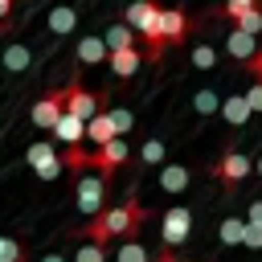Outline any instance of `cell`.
I'll list each match as a JSON object with an SVG mask.
<instances>
[{"instance_id":"cell-38","label":"cell","mask_w":262,"mask_h":262,"mask_svg":"<svg viewBox=\"0 0 262 262\" xmlns=\"http://www.w3.org/2000/svg\"><path fill=\"white\" fill-rule=\"evenodd\" d=\"M254 172H258V176H262V156H258V164H254Z\"/></svg>"},{"instance_id":"cell-31","label":"cell","mask_w":262,"mask_h":262,"mask_svg":"<svg viewBox=\"0 0 262 262\" xmlns=\"http://www.w3.org/2000/svg\"><path fill=\"white\" fill-rule=\"evenodd\" d=\"M246 225H262V196L250 201V217H246Z\"/></svg>"},{"instance_id":"cell-25","label":"cell","mask_w":262,"mask_h":262,"mask_svg":"<svg viewBox=\"0 0 262 262\" xmlns=\"http://www.w3.org/2000/svg\"><path fill=\"white\" fill-rule=\"evenodd\" d=\"M192 66H196V70H213V66H217V49L201 41V45L192 49Z\"/></svg>"},{"instance_id":"cell-30","label":"cell","mask_w":262,"mask_h":262,"mask_svg":"<svg viewBox=\"0 0 262 262\" xmlns=\"http://www.w3.org/2000/svg\"><path fill=\"white\" fill-rule=\"evenodd\" d=\"M246 102H250V115H254V111H262V82H254V86L246 90Z\"/></svg>"},{"instance_id":"cell-10","label":"cell","mask_w":262,"mask_h":262,"mask_svg":"<svg viewBox=\"0 0 262 262\" xmlns=\"http://www.w3.org/2000/svg\"><path fill=\"white\" fill-rule=\"evenodd\" d=\"M53 139L66 143V151H70V147H82V139H86V123L74 119V115H61V119L53 123Z\"/></svg>"},{"instance_id":"cell-2","label":"cell","mask_w":262,"mask_h":262,"mask_svg":"<svg viewBox=\"0 0 262 262\" xmlns=\"http://www.w3.org/2000/svg\"><path fill=\"white\" fill-rule=\"evenodd\" d=\"M184 37H188V12H180V8H160V25H156V41L147 45V57L160 61L164 49H168V45H180Z\"/></svg>"},{"instance_id":"cell-4","label":"cell","mask_w":262,"mask_h":262,"mask_svg":"<svg viewBox=\"0 0 262 262\" xmlns=\"http://www.w3.org/2000/svg\"><path fill=\"white\" fill-rule=\"evenodd\" d=\"M188 229H192V209H188V205L164 209V217H160V246H164V250H176V246L188 237Z\"/></svg>"},{"instance_id":"cell-24","label":"cell","mask_w":262,"mask_h":262,"mask_svg":"<svg viewBox=\"0 0 262 262\" xmlns=\"http://www.w3.org/2000/svg\"><path fill=\"white\" fill-rule=\"evenodd\" d=\"M192 106H196V115H213V111H221L217 90H196V94H192Z\"/></svg>"},{"instance_id":"cell-16","label":"cell","mask_w":262,"mask_h":262,"mask_svg":"<svg viewBox=\"0 0 262 262\" xmlns=\"http://www.w3.org/2000/svg\"><path fill=\"white\" fill-rule=\"evenodd\" d=\"M221 119H225L229 127H246V119H250V102H246V94H229V98L221 102Z\"/></svg>"},{"instance_id":"cell-19","label":"cell","mask_w":262,"mask_h":262,"mask_svg":"<svg viewBox=\"0 0 262 262\" xmlns=\"http://www.w3.org/2000/svg\"><path fill=\"white\" fill-rule=\"evenodd\" d=\"M74 25H78V12L74 8H53L49 12V33H57V37H66V33H74Z\"/></svg>"},{"instance_id":"cell-9","label":"cell","mask_w":262,"mask_h":262,"mask_svg":"<svg viewBox=\"0 0 262 262\" xmlns=\"http://www.w3.org/2000/svg\"><path fill=\"white\" fill-rule=\"evenodd\" d=\"M25 160L33 164V172H37L41 180H57V176H61V156H57V147H53V143H45V139L29 143Z\"/></svg>"},{"instance_id":"cell-21","label":"cell","mask_w":262,"mask_h":262,"mask_svg":"<svg viewBox=\"0 0 262 262\" xmlns=\"http://www.w3.org/2000/svg\"><path fill=\"white\" fill-rule=\"evenodd\" d=\"M233 29H237V33H250V37H258V33H262V4L246 8V12L233 20Z\"/></svg>"},{"instance_id":"cell-3","label":"cell","mask_w":262,"mask_h":262,"mask_svg":"<svg viewBox=\"0 0 262 262\" xmlns=\"http://www.w3.org/2000/svg\"><path fill=\"white\" fill-rule=\"evenodd\" d=\"M66 86H70L66 115H74V119H82V123H90L94 115H102V111H106V102H111V90H86L78 78H70Z\"/></svg>"},{"instance_id":"cell-26","label":"cell","mask_w":262,"mask_h":262,"mask_svg":"<svg viewBox=\"0 0 262 262\" xmlns=\"http://www.w3.org/2000/svg\"><path fill=\"white\" fill-rule=\"evenodd\" d=\"M139 160H143V164H164V139H147V143L139 147Z\"/></svg>"},{"instance_id":"cell-11","label":"cell","mask_w":262,"mask_h":262,"mask_svg":"<svg viewBox=\"0 0 262 262\" xmlns=\"http://www.w3.org/2000/svg\"><path fill=\"white\" fill-rule=\"evenodd\" d=\"M225 53L233 57V61H254V53H258V37H250V33H237V29H229V37H225Z\"/></svg>"},{"instance_id":"cell-12","label":"cell","mask_w":262,"mask_h":262,"mask_svg":"<svg viewBox=\"0 0 262 262\" xmlns=\"http://www.w3.org/2000/svg\"><path fill=\"white\" fill-rule=\"evenodd\" d=\"M188 184H192V172H188V164H164V168H160V188H164V192L180 196Z\"/></svg>"},{"instance_id":"cell-7","label":"cell","mask_w":262,"mask_h":262,"mask_svg":"<svg viewBox=\"0 0 262 262\" xmlns=\"http://www.w3.org/2000/svg\"><path fill=\"white\" fill-rule=\"evenodd\" d=\"M135 37H143L147 45L156 41V25H160V0H131L127 20H123Z\"/></svg>"},{"instance_id":"cell-27","label":"cell","mask_w":262,"mask_h":262,"mask_svg":"<svg viewBox=\"0 0 262 262\" xmlns=\"http://www.w3.org/2000/svg\"><path fill=\"white\" fill-rule=\"evenodd\" d=\"M74 262H106V250H102V246H94V242H82V246H78V254H74Z\"/></svg>"},{"instance_id":"cell-35","label":"cell","mask_w":262,"mask_h":262,"mask_svg":"<svg viewBox=\"0 0 262 262\" xmlns=\"http://www.w3.org/2000/svg\"><path fill=\"white\" fill-rule=\"evenodd\" d=\"M229 4H237V8H254L258 0H229Z\"/></svg>"},{"instance_id":"cell-37","label":"cell","mask_w":262,"mask_h":262,"mask_svg":"<svg viewBox=\"0 0 262 262\" xmlns=\"http://www.w3.org/2000/svg\"><path fill=\"white\" fill-rule=\"evenodd\" d=\"M12 29H16V20H4V25H0V33H12Z\"/></svg>"},{"instance_id":"cell-32","label":"cell","mask_w":262,"mask_h":262,"mask_svg":"<svg viewBox=\"0 0 262 262\" xmlns=\"http://www.w3.org/2000/svg\"><path fill=\"white\" fill-rule=\"evenodd\" d=\"M246 70H250V74H254V82H262V49H258V53H254V61H250V66H246Z\"/></svg>"},{"instance_id":"cell-33","label":"cell","mask_w":262,"mask_h":262,"mask_svg":"<svg viewBox=\"0 0 262 262\" xmlns=\"http://www.w3.org/2000/svg\"><path fill=\"white\" fill-rule=\"evenodd\" d=\"M12 8H16V0H0V25L12 20Z\"/></svg>"},{"instance_id":"cell-20","label":"cell","mask_w":262,"mask_h":262,"mask_svg":"<svg viewBox=\"0 0 262 262\" xmlns=\"http://www.w3.org/2000/svg\"><path fill=\"white\" fill-rule=\"evenodd\" d=\"M217 233H221L225 246H242V242H246V221H242V217H225V221L217 225Z\"/></svg>"},{"instance_id":"cell-28","label":"cell","mask_w":262,"mask_h":262,"mask_svg":"<svg viewBox=\"0 0 262 262\" xmlns=\"http://www.w3.org/2000/svg\"><path fill=\"white\" fill-rule=\"evenodd\" d=\"M0 262H25V254L12 237H0Z\"/></svg>"},{"instance_id":"cell-23","label":"cell","mask_w":262,"mask_h":262,"mask_svg":"<svg viewBox=\"0 0 262 262\" xmlns=\"http://www.w3.org/2000/svg\"><path fill=\"white\" fill-rule=\"evenodd\" d=\"M115 262H151V254L131 237V242H123V246H119V258H115Z\"/></svg>"},{"instance_id":"cell-13","label":"cell","mask_w":262,"mask_h":262,"mask_svg":"<svg viewBox=\"0 0 262 262\" xmlns=\"http://www.w3.org/2000/svg\"><path fill=\"white\" fill-rule=\"evenodd\" d=\"M106 57H111V49H106L102 33H90V37L78 41V61H82V66H102Z\"/></svg>"},{"instance_id":"cell-6","label":"cell","mask_w":262,"mask_h":262,"mask_svg":"<svg viewBox=\"0 0 262 262\" xmlns=\"http://www.w3.org/2000/svg\"><path fill=\"white\" fill-rule=\"evenodd\" d=\"M74 196H78V209H82L86 217H98L102 205H106V180H102L98 172H82L78 184H74Z\"/></svg>"},{"instance_id":"cell-8","label":"cell","mask_w":262,"mask_h":262,"mask_svg":"<svg viewBox=\"0 0 262 262\" xmlns=\"http://www.w3.org/2000/svg\"><path fill=\"white\" fill-rule=\"evenodd\" d=\"M250 172H254V164H250V160H246L237 147H225V151H221V160L213 164V176H217L225 188H237V184H242Z\"/></svg>"},{"instance_id":"cell-14","label":"cell","mask_w":262,"mask_h":262,"mask_svg":"<svg viewBox=\"0 0 262 262\" xmlns=\"http://www.w3.org/2000/svg\"><path fill=\"white\" fill-rule=\"evenodd\" d=\"M106 66H111L119 78H135L139 66H143V53H139V45H135V49H119V53L106 57Z\"/></svg>"},{"instance_id":"cell-18","label":"cell","mask_w":262,"mask_h":262,"mask_svg":"<svg viewBox=\"0 0 262 262\" xmlns=\"http://www.w3.org/2000/svg\"><path fill=\"white\" fill-rule=\"evenodd\" d=\"M102 41H106L111 53H119V49H135V33H131L127 25H111V29L102 33Z\"/></svg>"},{"instance_id":"cell-17","label":"cell","mask_w":262,"mask_h":262,"mask_svg":"<svg viewBox=\"0 0 262 262\" xmlns=\"http://www.w3.org/2000/svg\"><path fill=\"white\" fill-rule=\"evenodd\" d=\"M29 61H33V53H29V45H25V41L4 45V53H0V66H4V70H12V74H16V70H25Z\"/></svg>"},{"instance_id":"cell-5","label":"cell","mask_w":262,"mask_h":262,"mask_svg":"<svg viewBox=\"0 0 262 262\" xmlns=\"http://www.w3.org/2000/svg\"><path fill=\"white\" fill-rule=\"evenodd\" d=\"M66 98H70V86H53V90H45L37 102H33V123L41 127V131H53V123L66 115Z\"/></svg>"},{"instance_id":"cell-22","label":"cell","mask_w":262,"mask_h":262,"mask_svg":"<svg viewBox=\"0 0 262 262\" xmlns=\"http://www.w3.org/2000/svg\"><path fill=\"white\" fill-rule=\"evenodd\" d=\"M106 115H111V123H115V135H119V139H123V135H127L131 127H135V115H131L127 106H115V111L106 106Z\"/></svg>"},{"instance_id":"cell-1","label":"cell","mask_w":262,"mask_h":262,"mask_svg":"<svg viewBox=\"0 0 262 262\" xmlns=\"http://www.w3.org/2000/svg\"><path fill=\"white\" fill-rule=\"evenodd\" d=\"M147 221V209L139 205V196L135 192H127V201H119V205H111V209H102L98 217H90L86 221V229H82V237L86 242H94V246H106L111 237H135L139 233V225Z\"/></svg>"},{"instance_id":"cell-15","label":"cell","mask_w":262,"mask_h":262,"mask_svg":"<svg viewBox=\"0 0 262 262\" xmlns=\"http://www.w3.org/2000/svg\"><path fill=\"white\" fill-rule=\"evenodd\" d=\"M86 139H90L94 147H106L111 139H119V135H115V123H111V115H106V111H102V115H94V119L86 123Z\"/></svg>"},{"instance_id":"cell-29","label":"cell","mask_w":262,"mask_h":262,"mask_svg":"<svg viewBox=\"0 0 262 262\" xmlns=\"http://www.w3.org/2000/svg\"><path fill=\"white\" fill-rule=\"evenodd\" d=\"M242 246H250V250H262V225H246V242Z\"/></svg>"},{"instance_id":"cell-34","label":"cell","mask_w":262,"mask_h":262,"mask_svg":"<svg viewBox=\"0 0 262 262\" xmlns=\"http://www.w3.org/2000/svg\"><path fill=\"white\" fill-rule=\"evenodd\" d=\"M151 262H180V258H176V254H172V250H164V246H160V254H156V258H151Z\"/></svg>"},{"instance_id":"cell-36","label":"cell","mask_w":262,"mask_h":262,"mask_svg":"<svg viewBox=\"0 0 262 262\" xmlns=\"http://www.w3.org/2000/svg\"><path fill=\"white\" fill-rule=\"evenodd\" d=\"M41 262H66V258H61V254H45Z\"/></svg>"}]
</instances>
